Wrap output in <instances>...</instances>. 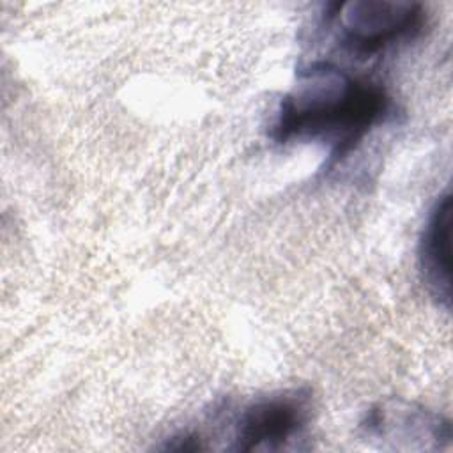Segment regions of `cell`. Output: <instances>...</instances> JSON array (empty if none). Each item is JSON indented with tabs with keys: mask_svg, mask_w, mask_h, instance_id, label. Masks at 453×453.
<instances>
[{
	"mask_svg": "<svg viewBox=\"0 0 453 453\" xmlns=\"http://www.w3.org/2000/svg\"><path fill=\"white\" fill-rule=\"evenodd\" d=\"M310 419V398L303 391L265 396L248 405L235 430V449H280L297 437Z\"/></svg>",
	"mask_w": 453,
	"mask_h": 453,
	"instance_id": "cell-3",
	"label": "cell"
},
{
	"mask_svg": "<svg viewBox=\"0 0 453 453\" xmlns=\"http://www.w3.org/2000/svg\"><path fill=\"white\" fill-rule=\"evenodd\" d=\"M329 9L340 44L361 58L416 35L425 19L421 5L412 2L356 0L331 4Z\"/></svg>",
	"mask_w": 453,
	"mask_h": 453,
	"instance_id": "cell-2",
	"label": "cell"
},
{
	"mask_svg": "<svg viewBox=\"0 0 453 453\" xmlns=\"http://www.w3.org/2000/svg\"><path fill=\"white\" fill-rule=\"evenodd\" d=\"M451 195L434 205L419 242V264L430 294L449 310L451 303Z\"/></svg>",
	"mask_w": 453,
	"mask_h": 453,
	"instance_id": "cell-4",
	"label": "cell"
},
{
	"mask_svg": "<svg viewBox=\"0 0 453 453\" xmlns=\"http://www.w3.org/2000/svg\"><path fill=\"white\" fill-rule=\"evenodd\" d=\"M384 90L354 78L329 62L299 71L297 83L281 99L273 138L276 142L319 140L329 143V165H338L382 120Z\"/></svg>",
	"mask_w": 453,
	"mask_h": 453,
	"instance_id": "cell-1",
	"label": "cell"
}]
</instances>
